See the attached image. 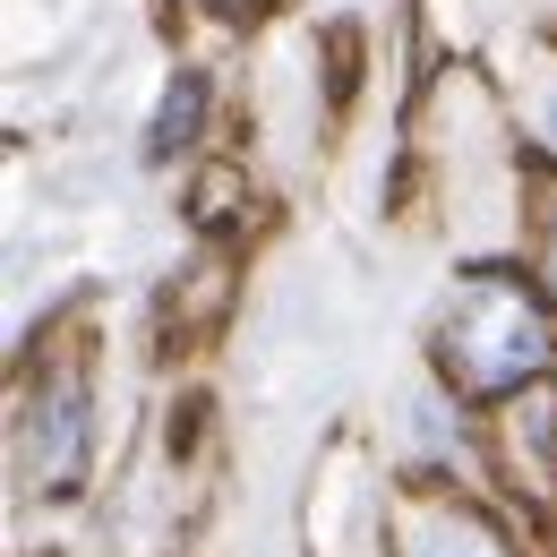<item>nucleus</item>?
Returning <instances> with one entry per match:
<instances>
[{
	"instance_id": "423d86ee",
	"label": "nucleus",
	"mask_w": 557,
	"mask_h": 557,
	"mask_svg": "<svg viewBox=\"0 0 557 557\" xmlns=\"http://www.w3.org/2000/svg\"><path fill=\"white\" fill-rule=\"evenodd\" d=\"M189 129H198V77L172 86V103H163V121H154V146H181Z\"/></svg>"
},
{
	"instance_id": "7ed1b4c3",
	"label": "nucleus",
	"mask_w": 557,
	"mask_h": 557,
	"mask_svg": "<svg viewBox=\"0 0 557 557\" xmlns=\"http://www.w3.org/2000/svg\"><path fill=\"white\" fill-rule=\"evenodd\" d=\"M17 455H26V481L35 488H70L77 481V463H86V377H52L44 404H26Z\"/></svg>"
},
{
	"instance_id": "0eeeda50",
	"label": "nucleus",
	"mask_w": 557,
	"mask_h": 557,
	"mask_svg": "<svg viewBox=\"0 0 557 557\" xmlns=\"http://www.w3.org/2000/svg\"><path fill=\"white\" fill-rule=\"evenodd\" d=\"M207 9H240V0H207Z\"/></svg>"
},
{
	"instance_id": "f257e3e1",
	"label": "nucleus",
	"mask_w": 557,
	"mask_h": 557,
	"mask_svg": "<svg viewBox=\"0 0 557 557\" xmlns=\"http://www.w3.org/2000/svg\"><path fill=\"white\" fill-rule=\"evenodd\" d=\"M437 360H446V386L472 404L532 395L541 377H557V300L532 275L481 267L455 283V300L437 318Z\"/></svg>"
},
{
	"instance_id": "20e7f679",
	"label": "nucleus",
	"mask_w": 557,
	"mask_h": 557,
	"mask_svg": "<svg viewBox=\"0 0 557 557\" xmlns=\"http://www.w3.org/2000/svg\"><path fill=\"white\" fill-rule=\"evenodd\" d=\"M515 240H523V275L557 300V172L549 163L523 181V232H515Z\"/></svg>"
},
{
	"instance_id": "39448f33",
	"label": "nucleus",
	"mask_w": 557,
	"mask_h": 557,
	"mask_svg": "<svg viewBox=\"0 0 557 557\" xmlns=\"http://www.w3.org/2000/svg\"><path fill=\"white\" fill-rule=\"evenodd\" d=\"M523 138H532V154L557 172V70L532 86V103H523Z\"/></svg>"
},
{
	"instance_id": "f03ea898",
	"label": "nucleus",
	"mask_w": 557,
	"mask_h": 557,
	"mask_svg": "<svg viewBox=\"0 0 557 557\" xmlns=\"http://www.w3.org/2000/svg\"><path fill=\"white\" fill-rule=\"evenodd\" d=\"M395 557H523V549L463 488H404V506H395Z\"/></svg>"
}]
</instances>
